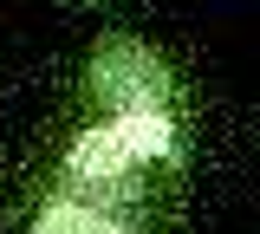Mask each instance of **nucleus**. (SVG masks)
Returning <instances> with one entry per match:
<instances>
[{
	"instance_id": "1",
	"label": "nucleus",
	"mask_w": 260,
	"mask_h": 234,
	"mask_svg": "<svg viewBox=\"0 0 260 234\" xmlns=\"http://www.w3.org/2000/svg\"><path fill=\"white\" fill-rule=\"evenodd\" d=\"M189 156L195 117L189 111H143V117H72L46 137L26 189L91 202L143 234H169L189 208Z\"/></svg>"
},
{
	"instance_id": "2",
	"label": "nucleus",
	"mask_w": 260,
	"mask_h": 234,
	"mask_svg": "<svg viewBox=\"0 0 260 234\" xmlns=\"http://www.w3.org/2000/svg\"><path fill=\"white\" fill-rule=\"evenodd\" d=\"M143 111H189L182 65L137 33H98L78 59L72 117H143Z\"/></svg>"
},
{
	"instance_id": "3",
	"label": "nucleus",
	"mask_w": 260,
	"mask_h": 234,
	"mask_svg": "<svg viewBox=\"0 0 260 234\" xmlns=\"http://www.w3.org/2000/svg\"><path fill=\"white\" fill-rule=\"evenodd\" d=\"M26 234H143L104 215L91 202H72V195H46V189H26Z\"/></svg>"
}]
</instances>
